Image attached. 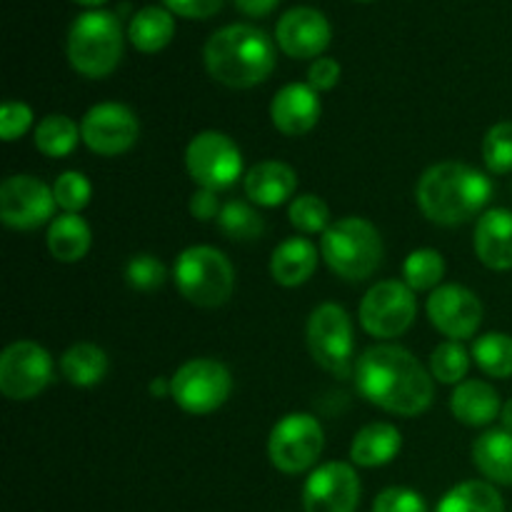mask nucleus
Listing matches in <instances>:
<instances>
[{
    "instance_id": "obj_10",
    "label": "nucleus",
    "mask_w": 512,
    "mask_h": 512,
    "mask_svg": "<svg viewBox=\"0 0 512 512\" xmlns=\"http://www.w3.org/2000/svg\"><path fill=\"white\" fill-rule=\"evenodd\" d=\"M325 448L323 425L310 413H290L275 423L268 438V458L280 473L298 475L318 463Z\"/></svg>"
},
{
    "instance_id": "obj_42",
    "label": "nucleus",
    "mask_w": 512,
    "mask_h": 512,
    "mask_svg": "<svg viewBox=\"0 0 512 512\" xmlns=\"http://www.w3.org/2000/svg\"><path fill=\"white\" fill-rule=\"evenodd\" d=\"M220 210H223V205H220L218 193H213V190L198 188L193 193V198H190V213H193V218L200 220V223L218 220Z\"/></svg>"
},
{
    "instance_id": "obj_28",
    "label": "nucleus",
    "mask_w": 512,
    "mask_h": 512,
    "mask_svg": "<svg viewBox=\"0 0 512 512\" xmlns=\"http://www.w3.org/2000/svg\"><path fill=\"white\" fill-rule=\"evenodd\" d=\"M435 512H505V503L493 483L465 480L443 495Z\"/></svg>"
},
{
    "instance_id": "obj_20",
    "label": "nucleus",
    "mask_w": 512,
    "mask_h": 512,
    "mask_svg": "<svg viewBox=\"0 0 512 512\" xmlns=\"http://www.w3.org/2000/svg\"><path fill=\"white\" fill-rule=\"evenodd\" d=\"M245 195L253 200L255 205L263 208H278V205L288 203L298 188V175L283 160H263L255 163L253 168L245 173Z\"/></svg>"
},
{
    "instance_id": "obj_46",
    "label": "nucleus",
    "mask_w": 512,
    "mask_h": 512,
    "mask_svg": "<svg viewBox=\"0 0 512 512\" xmlns=\"http://www.w3.org/2000/svg\"><path fill=\"white\" fill-rule=\"evenodd\" d=\"M73 3L85 5V8H100V5H105L108 0H73Z\"/></svg>"
},
{
    "instance_id": "obj_24",
    "label": "nucleus",
    "mask_w": 512,
    "mask_h": 512,
    "mask_svg": "<svg viewBox=\"0 0 512 512\" xmlns=\"http://www.w3.org/2000/svg\"><path fill=\"white\" fill-rule=\"evenodd\" d=\"M473 463L490 483L512 485V433L488 430L473 443Z\"/></svg>"
},
{
    "instance_id": "obj_2",
    "label": "nucleus",
    "mask_w": 512,
    "mask_h": 512,
    "mask_svg": "<svg viewBox=\"0 0 512 512\" xmlns=\"http://www.w3.org/2000/svg\"><path fill=\"white\" fill-rule=\"evenodd\" d=\"M415 198L430 223L455 228L473 220L488 205L493 198V183L473 165L445 160L420 175Z\"/></svg>"
},
{
    "instance_id": "obj_37",
    "label": "nucleus",
    "mask_w": 512,
    "mask_h": 512,
    "mask_svg": "<svg viewBox=\"0 0 512 512\" xmlns=\"http://www.w3.org/2000/svg\"><path fill=\"white\" fill-rule=\"evenodd\" d=\"M165 278H168V270L150 253L133 255L128 265H125V280L138 293H153V290H158L165 283Z\"/></svg>"
},
{
    "instance_id": "obj_34",
    "label": "nucleus",
    "mask_w": 512,
    "mask_h": 512,
    "mask_svg": "<svg viewBox=\"0 0 512 512\" xmlns=\"http://www.w3.org/2000/svg\"><path fill=\"white\" fill-rule=\"evenodd\" d=\"M288 218L290 225L305 235L325 233L330 228V208L325 205L323 198L310 193L293 198V203L288 208Z\"/></svg>"
},
{
    "instance_id": "obj_9",
    "label": "nucleus",
    "mask_w": 512,
    "mask_h": 512,
    "mask_svg": "<svg viewBox=\"0 0 512 512\" xmlns=\"http://www.w3.org/2000/svg\"><path fill=\"white\" fill-rule=\"evenodd\" d=\"M185 168L198 188L228 190L243 175V153L230 135L220 130H203L185 150Z\"/></svg>"
},
{
    "instance_id": "obj_1",
    "label": "nucleus",
    "mask_w": 512,
    "mask_h": 512,
    "mask_svg": "<svg viewBox=\"0 0 512 512\" xmlns=\"http://www.w3.org/2000/svg\"><path fill=\"white\" fill-rule=\"evenodd\" d=\"M360 395L385 413L415 418L433 405V375L410 350L380 343L363 350L355 363Z\"/></svg>"
},
{
    "instance_id": "obj_3",
    "label": "nucleus",
    "mask_w": 512,
    "mask_h": 512,
    "mask_svg": "<svg viewBox=\"0 0 512 512\" xmlns=\"http://www.w3.org/2000/svg\"><path fill=\"white\" fill-rule=\"evenodd\" d=\"M203 60L220 85L243 90L263 83L275 68V43L265 30L248 23L220 28L205 43Z\"/></svg>"
},
{
    "instance_id": "obj_5",
    "label": "nucleus",
    "mask_w": 512,
    "mask_h": 512,
    "mask_svg": "<svg viewBox=\"0 0 512 512\" xmlns=\"http://www.w3.org/2000/svg\"><path fill=\"white\" fill-rule=\"evenodd\" d=\"M123 58V25L108 10L78 15L68 33V60L85 78H105Z\"/></svg>"
},
{
    "instance_id": "obj_14",
    "label": "nucleus",
    "mask_w": 512,
    "mask_h": 512,
    "mask_svg": "<svg viewBox=\"0 0 512 512\" xmlns=\"http://www.w3.org/2000/svg\"><path fill=\"white\" fill-rule=\"evenodd\" d=\"M80 135L93 153L120 155L138 143L140 123L128 105L98 103L85 113Z\"/></svg>"
},
{
    "instance_id": "obj_25",
    "label": "nucleus",
    "mask_w": 512,
    "mask_h": 512,
    "mask_svg": "<svg viewBox=\"0 0 512 512\" xmlns=\"http://www.w3.org/2000/svg\"><path fill=\"white\" fill-rule=\"evenodd\" d=\"M93 233L90 225L80 218V213H63L50 220L48 250L60 263H78L88 255Z\"/></svg>"
},
{
    "instance_id": "obj_44",
    "label": "nucleus",
    "mask_w": 512,
    "mask_h": 512,
    "mask_svg": "<svg viewBox=\"0 0 512 512\" xmlns=\"http://www.w3.org/2000/svg\"><path fill=\"white\" fill-rule=\"evenodd\" d=\"M150 395H153V398H170V395H173V388H170V380L155 378L153 383H150Z\"/></svg>"
},
{
    "instance_id": "obj_22",
    "label": "nucleus",
    "mask_w": 512,
    "mask_h": 512,
    "mask_svg": "<svg viewBox=\"0 0 512 512\" xmlns=\"http://www.w3.org/2000/svg\"><path fill=\"white\" fill-rule=\"evenodd\" d=\"M318 268V248L308 238H288L273 250L270 273L283 288H298L308 283Z\"/></svg>"
},
{
    "instance_id": "obj_6",
    "label": "nucleus",
    "mask_w": 512,
    "mask_h": 512,
    "mask_svg": "<svg viewBox=\"0 0 512 512\" xmlns=\"http://www.w3.org/2000/svg\"><path fill=\"white\" fill-rule=\"evenodd\" d=\"M178 293L198 308H220L235 288V268L228 255L210 245H193L178 255L173 268Z\"/></svg>"
},
{
    "instance_id": "obj_27",
    "label": "nucleus",
    "mask_w": 512,
    "mask_h": 512,
    "mask_svg": "<svg viewBox=\"0 0 512 512\" xmlns=\"http://www.w3.org/2000/svg\"><path fill=\"white\" fill-rule=\"evenodd\" d=\"M60 373L75 388H93L108 375V355L95 343H75L60 358Z\"/></svg>"
},
{
    "instance_id": "obj_36",
    "label": "nucleus",
    "mask_w": 512,
    "mask_h": 512,
    "mask_svg": "<svg viewBox=\"0 0 512 512\" xmlns=\"http://www.w3.org/2000/svg\"><path fill=\"white\" fill-rule=\"evenodd\" d=\"M55 203L65 210V213H80L85 205L93 198V185L78 170H65L55 178L53 183Z\"/></svg>"
},
{
    "instance_id": "obj_4",
    "label": "nucleus",
    "mask_w": 512,
    "mask_h": 512,
    "mask_svg": "<svg viewBox=\"0 0 512 512\" xmlns=\"http://www.w3.org/2000/svg\"><path fill=\"white\" fill-rule=\"evenodd\" d=\"M320 255L343 280H368L383 260V238L370 220L348 215L330 225L320 238Z\"/></svg>"
},
{
    "instance_id": "obj_35",
    "label": "nucleus",
    "mask_w": 512,
    "mask_h": 512,
    "mask_svg": "<svg viewBox=\"0 0 512 512\" xmlns=\"http://www.w3.org/2000/svg\"><path fill=\"white\" fill-rule=\"evenodd\" d=\"M483 160L490 173H512V123H495L483 138Z\"/></svg>"
},
{
    "instance_id": "obj_21",
    "label": "nucleus",
    "mask_w": 512,
    "mask_h": 512,
    "mask_svg": "<svg viewBox=\"0 0 512 512\" xmlns=\"http://www.w3.org/2000/svg\"><path fill=\"white\" fill-rule=\"evenodd\" d=\"M450 410L455 420L470 428H485L500 418V395L485 380H463L450 398Z\"/></svg>"
},
{
    "instance_id": "obj_32",
    "label": "nucleus",
    "mask_w": 512,
    "mask_h": 512,
    "mask_svg": "<svg viewBox=\"0 0 512 512\" xmlns=\"http://www.w3.org/2000/svg\"><path fill=\"white\" fill-rule=\"evenodd\" d=\"M218 228L223 235L235 243H250V240L260 238L265 230L263 218L253 205L243 203V200H230L223 205L218 215Z\"/></svg>"
},
{
    "instance_id": "obj_43",
    "label": "nucleus",
    "mask_w": 512,
    "mask_h": 512,
    "mask_svg": "<svg viewBox=\"0 0 512 512\" xmlns=\"http://www.w3.org/2000/svg\"><path fill=\"white\" fill-rule=\"evenodd\" d=\"M280 0H235V5H238L240 10H243L245 15H250V18H260V15H268L270 10L278 5Z\"/></svg>"
},
{
    "instance_id": "obj_30",
    "label": "nucleus",
    "mask_w": 512,
    "mask_h": 512,
    "mask_svg": "<svg viewBox=\"0 0 512 512\" xmlns=\"http://www.w3.org/2000/svg\"><path fill=\"white\" fill-rule=\"evenodd\" d=\"M475 365L490 378H512V335L485 333L473 343Z\"/></svg>"
},
{
    "instance_id": "obj_40",
    "label": "nucleus",
    "mask_w": 512,
    "mask_h": 512,
    "mask_svg": "<svg viewBox=\"0 0 512 512\" xmlns=\"http://www.w3.org/2000/svg\"><path fill=\"white\" fill-rule=\"evenodd\" d=\"M340 83V63L335 58H315L308 68V85L318 93L333 90Z\"/></svg>"
},
{
    "instance_id": "obj_45",
    "label": "nucleus",
    "mask_w": 512,
    "mask_h": 512,
    "mask_svg": "<svg viewBox=\"0 0 512 512\" xmlns=\"http://www.w3.org/2000/svg\"><path fill=\"white\" fill-rule=\"evenodd\" d=\"M500 420H503V428L512 433V398L508 403H503V410H500Z\"/></svg>"
},
{
    "instance_id": "obj_8",
    "label": "nucleus",
    "mask_w": 512,
    "mask_h": 512,
    "mask_svg": "<svg viewBox=\"0 0 512 512\" xmlns=\"http://www.w3.org/2000/svg\"><path fill=\"white\" fill-rule=\"evenodd\" d=\"M170 388L180 410L190 415H208L223 408L233 393V375L220 360L195 358L175 370Z\"/></svg>"
},
{
    "instance_id": "obj_23",
    "label": "nucleus",
    "mask_w": 512,
    "mask_h": 512,
    "mask_svg": "<svg viewBox=\"0 0 512 512\" xmlns=\"http://www.w3.org/2000/svg\"><path fill=\"white\" fill-rule=\"evenodd\" d=\"M403 448V435L390 423H370L355 433L350 458L360 468H380L393 463Z\"/></svg>"
},
{
    "instance_id": "obj_15",
    "label": "nucleus",
    "mask_w": 512,
    "mask_h": 512,
    "mask_svg": "<svg viewBox=\"0 0 512 512\" xmlns=\"http://www.w3.org/2000/svg\"><path fill=\"white\" fill-rule=\"evenodd\" d=\"M360 478L353 465L325 463L310 473L303 488L305 512H355L360 503Z\"/></svg>"
},
{
    "instance_id": "obj_18",
    "label": "nucleus",
    "mask_w": 512,
    "mask_h": 512,
    "mask_svg": "<svg viewBox=\"0 0 512 512\" xmlns=\"http://www.w3.org/2000/svg\"><path fill=\"white\" fill-rule=\"evenodd\" d=\"M323 105H320L318 90L308 83H288L275 93L270 103V120L275 130L288 138H300L318 125Z\"/></svg>"
},
{
    "instance_id": "obj_38",
    "label": "nucleus",
    "mask_w": 512,
    "mask_h": 512,
    "mask_svg": "<svg viewBox=\"0 0 512 512\" xmlns=\"http://www.w3.org/2000/svg\"><path fill=\"white\" fill-rule=\"evenodd\" d=\"M33 125V110L23 100H5L0 110V135L5 143H13L20 135H25Z\"/></svg>"
},
{
    "instance_id": "obj_47",
    "label": "nucleus",
    "mask_w": 512,
    "mask_h": 512,
    "mask_svg": "<svg viewBox=\"0 0 512 512\" xmlns=\"http://www.w3.org/2000/svg\"><path fill=\"white\" fill-rule=\"evenodd\" d=\"M358 3H373V0H358Z\"/></svg>"
},
{
    "instance_id": "obj_33",
    "label": "nucleus",
    "mask_w": 512,
    "mask_h": 512,
    "mask_svg": "<svg viewBox=\"0 0 512 512\" xmlns=\"http://www.w3.org/2000/svg\"><path fill=\"white\" fill-rule=\"evenodd\" d=\"M470 370V353L458 340H445L430 355V375L445 385H460Z\"/></svg>"
},
{
    "instance_id": "obj_13",
    "label": "nucleus",
    "mask_w": 512,
    "mask_h": 512,
    "mask_svg": "<svg viewBox=\"0 0 512 512\" xmlns=\"http://www.w3.org/2000/svg\"><path fill=\"white\" fill-rule=\"evenodd\" d=\"M53 188L35 175H10L0 185V220L13 230H35L53 220Z\"/></svg>"
},
{
    "instance_id": "obj_29",
    "label": "nucleus",
    "mask_w": 512,
    "mask_h": 512,
    "mask_svg": "<svg viewBox=\"0 0 512 512\" xmlns=\"http://www.w3.org/2000/svg\"><path fill=\"white\" fill-rule=\"evenodd\" d=\"M33 140L35 148L48 155V158H65V155L73 153L78 140H83V135H80V125L73 118L53 113L40 120Z\"/></svg>"
},
{
    "instance_id": "obj_39",
    "label": "nucleus",
    "mask_w": 512,
    "mask_h": 512,
    "mask_svg": "<svg viewBox=\"0 0 512 512\" xmlns=\"http://www.w3.org/2000/svg\"><path fill=\"white\" fill-rule=\"evenodd\" d=\"M373 512H428L425 498L410 488H385L375 498Z\"/></svg>"
},
{
    "instance_id": "obj_19",
    "label": "nucleus",
    "mask_w": 512,
    "mask_h": 512,
    "mask_svg": "<svg viewBox=\"0 0 512 512\" xmlns=\"http://www.w3.org/2000/svg\"><path fill=\"white\" fill-rule=\"evenodd\" d=\"M473 248L485 268L512 270V210L493 208L480 215Z\"/></svg>"
},
{
    "instance_id": "obj_26",
    "label": "nucleus",
    "mask_w": 512,
    "mask_h": 512,
    "mask_svg": "<svg viewBox=\"0 0 512 512\" xmlns=\"http://www.w3.org/2000/svg\"><path fill=\"white\" fill-rule=\"evenodd\" d=\"M175 35V18L168 8L160 5H148L138 10L128 25V38L133 48L140 53H160L168 48Z\"/></svg>"
},
{
    "instance_id": "obj_41",
    "label": "nucleus",
    "mask_w": 512,
    "mask_h": 512,
    "mask_svg": "<svg viewBox=\"0 0 512 512\" xmlns=\"http://www.w3.org/2000/svg\"><path fill=\"white\" fill-rule=\"evenodd\" d=\"M223 3L225 0H163V5L170 13L190 20L210 18V15H215L223 8Z\"/></svg>"
},
{
    "instance_id": "obj_17",
    "label": "nucleus",
    "mask_w": 512,
    "mask_h": 512,
    "mask_svg": "<svg viewBox=\"0 0 512 512\" xmlns=\"http://www.w3.org/2000/svg\"><path fill=\"white\" fill-rule=\"evenodd\" d=\"M280 50L295 60L323 58V50L330 45L333 30L328 18L315 8H290L275 28Z\"/></svg>"
},
{
    "instance_id": "obj_7",
    "label": "nucleus",
    "mask_w": 512,
    "mask_h": 512,
    "mask_svg": "<svg viewBox=\"0 0 512 512\" xmlns=\"http://www.w3.org/2000/svg\"><path fill=\"white\" fill-rule=\"evenodd\" d=\"M305 340L315 363L325 373L345 380L353 373V353H355V333L353 320L345 313V308L335 303H323L310 313Z\"/></svg>"
},
{
    "instance_id": "obj_31",
    "label": "nucleus",
    "mask_w": 512,
    "mask_h": 512,
    "mask_svg": "<svg viewBox=\"0 0 512 512\" xmlns=\"http://www.w3.org/2000/svg\"><path fill=\"white\" fill-rule=\"evenodd\" d=\"M445 275V258L433 248H418L405 258L403 263V283L413 293L418 290H435L440 288Z\"/></svg>"
},
{
    "instance_id": "obj_16",
    "label": "nucleus",
    "mask_w": 512,
    "mask_h": 512,
    "mask_svg": "<svg viewBox=\"0 0 512 512\" xmlns=\"http://www.w3.org/2000/svg\"><path fill=\"white\" fill-rule=\"evenodd\" d=\"M428 318L435 325V330L450 340H465L473 338L483 323V303L478 295L465 285H440L430 293L428 305Z\"/></svg>"
},
{
    "instance_id": "obj_11",
    "label": "nucleus",
    "mask_w": 512,
    "mask_h": 512,
    "mask_svg": "<svg viewBox=\"0 0 512 512\" xmlns=\"http://www.w3.org/2000/svg\"><path fill=\"white\" fill-rule=\"evenodd\" d=\"M418 315L415 293L403 280H380L360 300V325L373 338L390 340L403 335Z\"/></svg>"
},
{
    "instance_id": "obj_12",
    "label": "nucleus",
    "mask_w": 512,
    "mask_h": 512,
    "mask_svg": "<svg viewBox=\"0 0 512 512\" xmlns=\"http://www.w3.org/2000/svg\"><path fill=\"white\" fill-rule=\"evenodd\" d=\"M53 380V358L33 340H15L0 355V390L8 400H33Z\"/></svg>"
}]
</instances>
